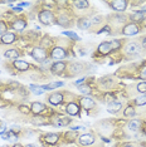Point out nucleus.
<instances>
[{
    "mask_svg": "<svg viewBox=\"0 0 146 147\" xmlns=\"http://www.w3.org/2000/svg\"><path fill=\"white\" fill-rule=\"evenodd\" d=\"M142 24H144V26L146 28V18H144V20H142Z\"/></svg>",
    "mask_w": 146,
    "mask_h": 147,
    "instance_id": "obj_52",
    "label": "nucleus"
},
{
    "mask_svg": "<svg viewBox=\"0 0 146 147\" xmlns=\"http://www.w3.org/2000/svg\"><path fill=\"white\" fill-rule=\"evenodd\" d=\"M30 55L36 62H44L45 59H47L48 53H47V49L43 48V47H35V48H33V51L30 52Z\"/></svg>",
    "mask_w": 146,
    "mask_h": 147,
    "instance_id": "obj_3",
    "label": "nucleus"
},
{
    "mask_svg": "<svg viewBox=\"0 0 146 147\" xmlns=\"http://www.w3.org/2000/svg\"><path fill=\"white\" fill-rule=\"evenodd\" d=\"M67 57V51L62 47H54L51 51V58L57 59V62H61V59H64Z\"/></svg>",
    "mask_w": 146,
    "mask_h": 147,
    "instance_id": "obj_6",
    "label": "nucleus"
},
{
    "mask_svg": "<svg viewBox=\"0 0 146 147\" xmlns=\"http://www.w3.org/2000/svg\"><path fill=\"white\" fill-rule=\"evenodd\" d=\"M0 98H1V93H0Z\"/></svg>",
    "mask_w": 146,
    "mask_h": 147,
    "instance_id": "obj_55",
    "label": "nucleus"
},
{
    "mask_svg": "<svg viewBox=\"0 0 146 147\" xmlns=\"http://www.w3.org/2000/svg\"><path fill=\"white\" fill-rule=\"evenodd\" d=\"M121 108H122V103L117 101H114L107 105V112L111 113V115H117L121 111Z\"/></svg>",
    "mask_w": 146,
    "mask_h": 147,
    "instance_id": "obj_17",
    "label": "nucleus"
},
{
    "mask_svg": "<svg viewBox=\"0 0 146 147\" xmlns=\"http://www.w3.org/2000/svg\"><path fill=\"white\" fill-rule=\"evenodd\" d=\"M102 16L101 15H96V16H93V18H92V20H91V23L92 24H98V23H101L102 22Z\"/></svg>",
    "mask_w": 146,
    "mask_h": 147,
    "instance_id": "obj_41",
    "label": "nucleus"
},
{
    "mask_svg": "<svg viewBox=\"0 0 146 147\" xmlns=\"http://www.w3.org/2000/svg\"><path fill=\"white\" fill-rule=\"evenodd\" d=\"M79 103H81V107L86 111H91L93 109V107L96 106V102L92 97L89 96H83L81 99H79Z\"/></svg>",
    "mask_w": 146,
    "mask_h": 147,
    "instance_id": "obj_8",
    "label": "nucleus"
},
{
    "mask_svg": "<svg viewBox=\"0 0 146 147\" xmlns=\"http://www.w3.org/2000/svg\"><path fill=\"white\" fill-rule=\"evenodd\" d=\"M0 136H1V132H0Z\"/></svg>",
    "mask_w": 146,
    "mask_h": 147,
    "instance_id": "obj_56",
    "label": "nucleus"
},
{
    "mask_svg": "<svg viewBox=\"0 0 146 147\" xmlns=\"http://www.w3.org/2000/svg\"><path fill=\"white\" fill-rule=\"evenodd\" d=\"M24 147H36L35 145H26V146H24Z\"/></svg>",
    "mask_w": 146,
    "mask_h": 147,
    "instance_id": "obj_53",
    "label": "nucleus"
},
{
    "mask_svg": "<svg viewBox=\"0 0 146 147\" xmlns=\"http://www.w3.org/2000/svg\"><path fill=\"white\" fill-rule=\"evenodd\" d=\"M125 53L127 55H131V57H134V55H137L139 53L141 52V47L139 43H136V42H130V43H127V44L125 45Z\"/></svg>",
    "mask_w": 146,
    "mask_h": 147,
    "instance_id": "obj_4",
    "label": "nucleus"
},
{
    "mask_svg": "<svg viewBox=\"0 0 146 147\" xmlns=\"http://www.w3.org/2000/svg\"><path fill=\"white\" fill-rule=\"evenodd\" d=\"M124 147H135V146L131 145V143H126V145H124Z\"/></svg>",
    "mask_w": 146,
    "mask_h": 147,
    "instance_id": "obj_49",
    "label": "nucleus"
},
{
    "mask_svg": "<svg viewBox=\"0 0 146 147\" xmlns=\"http://www.w3.org/2000/svg\"><path fill=\"white\" fill-rule=\"evenodd\" d=\"M62 34L66 35V36H69V38H72L73 40H81V38H79V36L76 34L74 32H68V30H66V32H63Z\"/></svg>",
    "mask_w": 146,
    "mask_h": 147,
    "instance_id": "obj_35",
    "label": "nucleus"
},
{
    "mask_svg": "<svg viewBox=\"0 0 146 147\" xmlns=\"http://www.w3.org/2000/svg\"><path fill=\"white\" fill-rule=\"evenodd\" d=\"M29 89H30L33 92V94H35V96L43 94V92H44V89H43L42 86H36V84H30L29 86Z\"/></svg>",
    "mask_w": 146,
    "mask_h": 147,
    "instance_id": "obj_29",
    "label": "nucleus"
},
{
    "mask_svg": "<svg viewBox=\"0 0 146 147\" xmlns=\"http://www.w3.org/2000/svg\"><path fill=\"white\" fill-rule=\"evenodd\" d=\"M13 147H23V145H20V143H15Z\"/></svg>",
    "mask_w": 146,
    "mask_h": 147,
    "instance_id": "obj_51",
    "label": "nucleus"
},
{
    "mask_svg": "<svg viewBox=\"0 0 146 147\" xmlns=\"http://www.w3.org/2000/svg\"><path fill=\"white\" fill-rule=\"evenodd\" d=\"M95 141H96V136L93 133H83V135L78 136V138H77L78 145L82 147H88V146L93 145Z\"/></svg>",
    "mask_w": 146,
    "mask_h": 147,
    "instance_id": "obj_2",
    "label": "nucleus"
},
{
    "mask_svg": "<svg viewBox=\"0 0 146 147\" xmlns=\"http://www.w3.org/2000/svg\"><path fill=\"white\" fill-rule=\"evenodd\" d=\"M6 33H8V24L5 20H0V36H3Z\"/></svg>",
    "mask_w": 146,
    "mask_h": 147,
    "instance_id": "obj_34",
    "label": "nucleus"
},
{
    "mask_svg": "<svg viewBox=\"0 0 146 147\" xmlns=\"http://www.w3.org/2000/svg\"><path fill=\"white\" fill-rule=\"evenodd\" d=\"M66 112H67L69 116H78L79 115V106L74 102L68 103L67 107H66Z\"/></svg>",
    "mask_w": 146,
    "mask_h": 147,
    "instance_id": "obj_19",
    "label": "nucleus"
},
{
    "mask_svg": "<svg viewBox=\"0 0 146 147\" xmlns=\"http://www.w3.org/2000/svg\"><path fill=\"white\" fill-rule=\"evenodd\" d=\"M68 71H69V73H71V76H78V74H81V73H83L84 64L78 63V62H74V63H72V64L69 65Z\"/></svg>",
    "mask_w": 146,
    "mask_h": 147,
    "instance_id": "obj_15",
    "label": "nucleus"
},
{
    "mask_svg": "<svg viewBox=\"0 0 146 147\" xmlns=\"http://www.w3.org/2000/svg\"><path fill=\"white\" fill-rule=\"evenodd\" d=\"M4 57L6 59H10V61H16L20 57V53L18 49H8L4 52Z\"/></svg>",
    "mask_w": 146,
    "mask_h": 147,
    "instance_id": "obj_22",
    "label": "nucleus"
},
{
    "mask_svg": "<svg viewBox=\"0 0 146 147\" xmlns=\"http://www.w3.org/2000/svg\"><path fill=\"white\" fill-rule=\"evenodd\" d=\"M127 4L128 3L126 1V0H115V1H110L108 5L111 6L112 10L117 11V13H122L126 10V8H127Z\"/></svg>",
    "mask_w": 146,
    "mask_h": 147,
    "instance_id": "obj_7",
    "label": "nucleus"
},
{
    "mask_svg": "<svg viewBox=\"0 0 146 147\" xmlns=\"http://www.w3.org/2000/svg\"><path fill=\"white\" fill-rule=\"evenodd\" d=\"M142 45H144V48L146 49V38H144V40H142Z\"/></svg>",
    "mask_w": 146,
    "mask_h": 147,
    "instance_id": "obj_50",
    "label": "nucleus"
},
{
    "mask_svg": "<svg viewBox=\"0 0 146 147\" xmlns=\"http://www.w3.org/2000/svg\"><path fill=\"white\" fill-rule=\"evenodd\" d=\"M142 11H144V13H146V5H145V8H144V10H142Z\"/></svg>",
    "mask_w": 146,
    "mask_h": 147,
    "instance_id": "obj_54",
    "label": "nucleus"
},
{
    "mask_svg": "<svg viewBox=\"0 0 146 147\" xmlns=\"http://www.w3.org/2000/svg\"><path fill=\"white\" fill-rule=\"evenodd\" d=\"M19 111L22 113H24V115H29V113H30V108L26 107L25 105H22V106H19Z\"/></svg>",
    "mask_w": 146,
    "mask_h": 147,
    "instance_id": "obj_38",
    "label": "nucleus"
},
{
    "mask_svg": "<svg viewBox=\"0 0 146 147\" xmlns=\"http://www.w3.org/2000/svg\"><path fill=\"white\" fill-rule=\"evenodd\" d=\"M110 44H111L112 51H117V49L121 48V42L118 40V39H114L112 42H110Z\"/></svg>",
    "mask_w": 146,
    "mask_h": 147,
    "instance_id": "obj_37",
    "label": "nucleus"
},
{
    "mask_svg": "<svg viewBox=\"0 0 146 147\" xmlns=\"http://www.w3.org/2000/svg\"><path fill=\"white\" fill-rule=\"evenodd\" d=\"M45 109H47V107H45L44 103L33 102L30 105V113H33V115H35V116L42 115L43 112H45Z\"/></svg>",
    "mask_w": 146,
    "mask_h": 147,
    "instance_id": "obj_11",
    "label": "nucleus"
},
{
    "mask_svg": "<svg viewBox=\"0 0 146 147\" xmlns=\"http://www.w3.org/2000/svg\"><path fill=\"white\" fill-rule=\"evenodd\" d=\"M102 33L110 34V33H111V26H110V25H105L103 28L101 29V30H98V32H97V34H102Z\"/></svg>",
    "mask_w": 146,
    "mask_h": 147,
    "instance_id": "obj_39",
    "label": "nucleus"
},
{
    "mask_svg": "<svg viewBox=\"0 0 146 147\" xmlns=\"http://www.w3.org/2000/svg\"><path fill=\"white\" fill-rule=\"evenodd\" d=\"M16 38H18V36H16L15 33L8 32L6 34H4L3 36H0V43H1V44H5V45L13 44V43L16 42Z\"/></svg>",
    "mask_w": 146,
    "mask_h": 147,
    "instance_id": "obj_16",
    "label": "nucleus"
},
{
    "mask_svg": "<svg viewBox=\"0 0 146 147\" xmlns=\"http://www.w3.org/2000/svg\"><path fill=\"white\" fill-rule=\"evenodd\" d=\"M71 122H72V119L69 118V117H64V116H59L57 117V118L54 119V125L55 126H59V127H67L71 125Z\"/></svg>",
    "mask_w": 146,
    "mask_h": 147,
    "instance_id": "obj_21",
    "label": "nucleus"
},
{
    "mask_svg": "<svg viewBox=\"0 0 146 147\" xmlns=\"http://www.w3.org/2000/svg\"><path fill=\"white\" fill-rule=\"evenodd\" d=\"M6 106H8V102H6V99L0 98V108H5Z\"/></svg>",
    "mask_w": 146,
    "mask_h": 147,
    "instance_id": "obj_43",
    "label": "nucleus"
},
{
    "mask_svg": "<svg viewBox=\"0 0 146 147\" xmlns=\"http://www.w3.org/2000/svg\"><path fill=\"white\" fill-rule=\"evenodd\" d=\"M124 116L125 117H134L135 116V108L132 106H127L124 109Z\"/></svg>",
    "mask_w": 146,
    "mask_h": 147,
    "instance_id": "obj_32",
    "label": "nucleus"
},
{
    "mask_svg": "<svg viewBox=\"0 0 146 147\" xmlns=\"http://www.w3.org/2000/svg\"><path fill=\"white\" fill-rule=\"evenodd\" d=\"M139 32H140V29H139V25L135 24V23H128V24L124 25V28H122L121 33L126 36H132V35H136L139 34Z\"/></svg>",
    "mask_w": 146,
    "mask_h": 147,
    "instance_id": "obj_5",
    "label": "nucleus"
},
{
    "mask_svg": "<svg viewBox=\"0 0 146 147\" xmlns=\"http://www.w3.org/2000/svg\"><path fill=\"white\" fill-rule=\"evenodd\" d=\"M66 68H67V64H66V62H55L53 63L51 65V73L53 74H61L66 71Z\"/></svg>",
    "mask_w": 146,
    "mask_h": 147,
    "instance_id": "obj_14",
    "label": "nucleus"
},
{
    "mask_svg": "<svg viewBox=\"0 0 146 147\" xmlns=\"http://www.w3.org/2000/svg\"><path fill=\"white\" fill-rule=\"evenodd\" d=\"M77 138V132L76 131H68L64 133V140L67 142H74Z\"/></svg>",
    "mask_w": 146,
    "mask_h": 147,
    "instance_id": "obj_28",
    "label": "nucleus"
},
{
    "mask_svg": "<svg viewBox=\"0 0 146 147\" xmlns=\"http://www.w3.org/2000/svg\"><path fill=\"white\" fill-rule=\"evenodd\" d=\"M13 65L18 72H28L30 69V64L25 61H22V59H16V61H13Z\"/></svg>",
    "mask_w": 146,
    "mask_h": 147,
    "instance_id": "obj_12",
    "label": "nucleus"
},
{
    "mask_svg": "<svg viewBox=\"0 0 146 147\" xmlns=\"http://www.w3.org/2000/svg\"><path fill=\"white\" fill-rule=\"evenodd\" d=\"M38 19L43 25H52L55 23V16L52 10H42L38 15Z\"/></svg>",
    "mask_w": 146,
    "mask_h": 147,
    "instance_id": "obj_1",
    "label": "nucleus"
},
{
    "mask_svg": "<svg viewBox=\"0 0 146 147\" xmlns=\"http://www.w3.org/2000/svg\"><path fill=\"white\" fill-rule=\"evenodd\" d=\"M9 131L13 132V133H15V135H18V133H20L22 128H20V127H19V126H11L10 128H9Z\"/></svg>",
    "mask_w": 146,
    "mask_h": 147,
    "instance_id": "obj_40",
    "label": "nucleus"
},
{
    "mask_svg": "<svg viewBox=\"0 0 146 147\" xmlns=\"http://www.w3.org/2000/svg\"><path fill=\"white\" fill-rule=\"evenodd\" d=\"M135 105L136 106H145L146 105V93L139 96L137 98H135Z\"/></svg>",
    "mask_w": 146,
    "mask_h": 147,
    "instance_id": "obj_33",
    "label": "nucleus"
},
{
    "mask_svg": "<svg viewBox=\"0 0 146 147\" xmlns=\"http://www.w3.org/2000/svg\"><path fill=\"white\" fill-rule=\"evenodd\" d=\"M145 18V13L142 10H137V11H134L132 14L130 15V20H132V23H137V22H142Z\"/></svg>",
    "mask_w": 146,
    "mask_h": 147,
    "instance_id": "obj_24",
    "label": "nucleus"
},
{
    "mask_svg": "<svg viewBox=\"0 0 146 147\" xmlns=\"http://www.w3.org/2000/svg\"><path fill=\"white\" fill-rule=\"evenodd\" d=\"M32 123H33V125H35V126H48V125H51V122L45 121V118L39 117V116L34 117V118L32 119Z\"/></svg>",
    "mask_w": 146,
    "mask_h": 147,
    "instance_id": "obj_27",
    "label": "nucleus"
},
{
    "mask_svg": "<svg viewBox=\"0 0 146 147\" xmlns=\"http://www.w3.org/2000/svg\"><path fill=\"white\" fill-rule=\"evenodd\" d=\"M63 99H64V96H63V93H61V92H53L48 96V102L51 103L52 106L61 105L63 102Z\"/></svg>",
    "mask_w": 146,
    "mask_h": 147,
    "instance_id": "obj_10",
    "label": "nucleus"
},
{
    "mask_svg": "<svg viewBox=\"0 0 146 147\" xmlns=\"http://www.w3.org/2000/svg\"><path fill=\"white\" fill-rule=\"evenodd\" d=\"M102 141H105L106 143H110V140H108V138H106V137H102Z\"/></svg>",
    "mask_w": 146,
    "mask_h": 147,
    "instance_id": "obj_48",
    "label": "nucleus"
},
{
    "mask_svg": "<svg viewBox=\"0 0 146 147\" xmlns=\"http://www.w3.org/2000/svg\"><path fill=\"white\" fill-rule=\"evenodd\" d=\"M140 78L141 79H146V65L141 68V71H140Z\"/></svg>",
    "mask_w": 146,
    "mask_h": 147,
    "instance_id": "obj_42",
    "label": "nucleus"
},
{
    "mask_svg": "<svg viewBox=\"0 0 146 147\" xmlns=\"http://www.w3.org/2000/svg\"><path fill=\"white\" fill-rule=\"evenodd\" d=\"M57 24L63 26V28H68L71 25V20H69V18L67 15H59L57 19Z\"/></svg>",
    "mask_w": 146,
    "mask_h": 147,
    "instance_id": "obj_25",
    "label": "nucleus"
},
{
    "mask_svg": "<svg viewBox=\"0 0 146 147\" xmlns=\"http://www.w3.org/2000/svg\"><path fill=\"white\" fill-rule=\"evenodd\" d=\"M79 129H86L83 126H73L72 128H71V131H76V132H78Z\"/></svg>",
    "mask_w": 146,
    "mask_h": 147,
    "instance_id": "obj_45",
    "label": "nucleus"
},
{
    "mask_svg": "<svg viewBox=\"0 0 146 147\" xmlns=\"http://www.w3.org/2000/svg\"><path fill=\"white\" fill-rule=\"evenodd\" d=\"M73 5L77 9H87L89 6V3L86 0H76V1H73Z\"/></svg>",
    "mask_w": 146,
    "mask_h": 147,
    "instance_id": "obj_31",
    "label": "nucleus"
},
{
    "mask_svg": "<svg viewBox=\"0 0 146 147\" xmlns=\"http://www.w3.org/2000/svg\"><path fill=\"white\" fill-rule=\"evenodd\" d=\"M136 91L140 92L141 94H145L146 93V82H140L137 86H136Z\"/></svg>",
    "mask_w": 146,
    "mask_h": 147,
    "instance_id": "obj_36",
    "label": "nucleus"
},
{
    "mask_svg": "<svg viewBox=\"0 0 146 147\" xmlns=\"http://www.w3.org/2000/svg\"><path fill=\"white\" fill-rule=\"evenodd\" d=\"M97 51L99 54H103V55H107L110 53L112 52V48H111V44H110V42H103L101 43V44L98 45Z\"/></svg>",
    "mask_w": 146,
    "mask_h": 147,
    "instance_id": "obj_20",
    "label": "nucleus"
},
{
    "mask_svg": "<svg viewBox=\"0 0 146 147\" xmlns=\"http://www.w3.org/2000/svg\"><path fill=\"white\" fill-rule=\"evenodd\" d=\"M140 128H141V121L140 119L134 118L127 123V129H130L131 132H137Z\"/></svg>",
    "mask_w": 146,
    "mask_h": 147,
    "instance_id": "obj_23",
    "label": "nucleus"
},
{
    "mask_svg": "<svg viewBox=\"0 0 146 147\" xmlns=\"http://www.w3.org/2000/svg\"><path fill=\"white\" fill-rule=\"evenodd\" d=\"M64 86V82H53V83H49V84H44L42 86L44 91H53L55 88H59V87H63Z\"/></svg>",
    "mask_w": 146,
    "mask_h": 147,
    "instance_id": "obj_26",
    "label": "nucleus"
},
{
    "mask_svg": "<svg viewBox=\"0 0 146 147\" xmlns=\"http://www.w3.org/2000/svg\"><path fill=\"white\" fill-rule=\"evenodd\" d=\"M10 28L15 32H23L26 28V20L25 19H20V18L15 19L14 22H11Z\"/></svg>",
    "mask_w": 146,
    "mask_h": 147,
    "instance_id": "obj_13",
    "label": "nucleus"
},
{
    "mask_svg": "<svg viewBox=\"0 0 146 147\" xmlns=\"http://www.w3.org/2000/svg\"><path fill=\"white\" fill-rule=\"evenodd\" d=\"M41 141L47 143V145L54 146V145H57V142L59 141V135L58 133H45V135L42 136Z\"/></svg>",
    "mask_w": 146,
    "mask_h": 147,
    "instance_id": "obj_9",
    "label": "nucleus"
},
{
    "mask_svg": "<svg viewBox=\"0 0 146 147\" xmlns=\"http://www.w3.org/2000/svg\"><path fill=\"white\" fill-rule=\"evenodd\" d=\"M78 91H79V93H82L83 96H89L92 93V89H91V87H89L88 84H82V86H79L78 87Z\"/></svg>",
    "mask_w": 146,
    "mask_h": 147,
    "instance_id": "obj_30",
    "label": "nucleus"
},
{
    "mask_svg": "<svg viewBox=\"0 0 146 147\" xmlns=\"http://www.w3.org/2000/svg\"><path fill=\"white\" fill-rule=\"evenodd\" d=\"M91 25H92L91 19L86 18V16H82V18H79L77 20V26L81 30H87V29L91 28Z\"/></svg>",
    "mask_w": 146,
    "mask_h": 147,
    "instance_id": "obj_18",
    "label": "nucleus"
},
{
    "mask_svg": "<svg viewBox=\"0 0 146 147\" xmlns=\"http://www.w3.org/2000/svg\"><path fill=\"white\" fill-rule=\"evenodd\" d=\"M11 11L13 13H20V11H23V8H20V6H13V9H11Z\"/></svg>",
    "mask_w": 146,
    "mask_h": 147,
    "instance_id": "obj_46",
    "label": "nucleus"
},
{
    "mask_svg": "<svg viewBox=\"0 0 146 147\" xmlns=\"http://www.w3.org/2000/svg\"><path fill=\"white\" fill-rule=\"evenodd\" d=\"M84 82H86V78H81V79H78V81H76L74 82V84L79 87V86H82V84H84Z\"/></svg>",
    "mask_w": 146,
    "mask_h": 147,
    "instance_id": "obj_44",
    "label": "nucleus"
},
{
    "mask_svg": "<svg viewBox=\"0 0 146 147\" xmlns=\"http://www.w3.org/2000/svg\"><path fill=\"white\" fill-rule=\"evenodd\" d=\"M30 4L29 3H26V1H20V3H18V6H20V8H24V6H29Z\"/></svg>",
    "mask_w": 146,
    "mask_h": 147,
    "instance_id": "obj_47",
    "label": "nucleus"
}]
</instances>
